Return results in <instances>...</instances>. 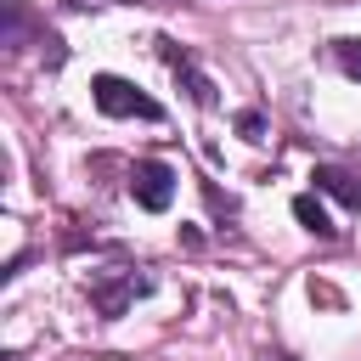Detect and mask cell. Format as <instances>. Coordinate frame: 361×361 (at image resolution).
I'll return each mask as SVG.
<instances>
[{
    "mask_svg": "<svg viewBox=\"0 0 361 361\" xmlns=\"http://www.w3.org/2000/svg\"><path fill=\"white\" fill-rule=\"evenodd\" d=\"M90 96H96V113H107V118L164 124V107H158L141 85H130V79H118V73H96V79H90Z\"/></svg>",
    "mask_w": 361,
    "mask_h": 361,
    "instance_id": "cell-2",
    "label": "cell"
},
{
    "mask_svg": "<svg viewBox=\"0 0 361 361\" xmlns=\"http://www.w3.org/2000/svg\"><path fill=\"white\" fill-rule=\"evenodd\" d=\"M310 186L327 192V197H338L350 214H361V175H350V169H338V164H316V169H310Z\"/></svg>",
    "mask_w": 361,
    "mask_h": 361,
    "instance_id": "cell-5",
    "label": "cell"
},
{
    "mask_svg": "<svg viewBox=\"0 0 361 361\" xmlns=\"http://www.w3.org/2000/svg\"><path fill=\"white\" fill-rule=\"evenodd\" d=\"M147 293H152V271H141V265H107V271H90L85 276V299H90V310L102 322H118Z\"/></svg>",
    "mask_w": 361,
    "mask_h": 361,
    "instance_id": "cell-1",
    "label": "cell"
},
{
    "mask_svg": "<svg viewBox=\"0 0 361 361\" xmlns=\"http://www.w3.org/2000/svg\"><path fill=\"white\" fill-rule=\"evenodd\" d=\"M28 34H34V17L23 11V0H0V45L6 51H23Z\"/></svg>",
    "mask_w": 361,
    "mask_h": 361,
    "instance_id": "cell-7",
    "label": "cell"
},
{
    "mask_svg": "<svg viewBox=\"0 0 361 361\" xmlns=\"http://www.w3.org/2000/svg\"><path fill=\"white\" fill-rule=\"evenodd\" d=\"M175 169L164 164V158H135V169H130V197L147 209V214H164L169 203H175Z\"/></svg>",
    "mask_w": 361,
    "mask_h": 361,
    "instance_id": "cell-4",
    "label": "cell"
},
{
    "mask_svg": "<svg viewBox=\"0 0 361 361\" xmlns=\"http://www.w3.org/2000/svg\"><path fill=\"white\" fill-rule=\"evenodd\" d=\"M293 220H299L310 237H322V243H333V237H338V226H333V214L316 203V192H299V197H293Z\"/></svg>",
    "mask_w": 361,
    "mask_h": 361,
    "instance_id": "cell-6",
    "label": "cell"
},
{
    "mask_svg": "<svg viewBox=\"0 0 361 361\" xmlns=\"http://www.w3.org/2000/svg\"><path fill=\"white\" fill-rule=\"evenodd\" d=\"M259 361H293V355H288V350H265Z\"/></svg>",
    "mask_w": 361,
    "mask_h": 361,
    "instance_id": "cell-11",
    "label": "cell"
},
{
    "mask_svg": "<svg viewBox=\"0 0 361 361\" xmlns=\"http://www.w3.org/2000/svg\"><path fill=\"white\" fill-rule=\"evenodd\" d=\"M237 130H243V141H265V113L259 107H243L237 113Z\"/></svg>",
    "mask_w": 361,
    "mask_h": 361,
    "instance_id": "cell-9",
    "label": "cell"
},
{
    "mask_svg": "<svg viewBox=\"0 0 361 361\" xmlns=\"http://www.w3.org/2000/svg\"><path fill=\"white\" fill-rule=\"evenodd\" d=\"M327 51H333V62L344 68V79H361V39H355V34H344V39H333Z\"/></svg>",
    "mask_w": 361,
    "mask_h": 361,
    "instance_id": "cell-8",
    "label": "cell"
},
{
    "mask_svg": "<svg viewBox=\"0 0 361 361\" xmlns=\"http://www.w3.org/2000/svg\"><path fill=\"white\" fill-rule=\"evenodd\" d=\"M152 51L164 56V68H169V73H175V79L186 85V96H192V102H197L203 113H214V107H220V96H214V79H209V73L197 68V56H192V51H186L180 39L158 34V39H152Z\"/></svg>",
    "mask_w": 361,
    "mask_h": 361,
    "instance_id": "cell-3",
    "label": "cell"
},
{
    "mask_svg": "<svg viewBox=\"0 0 361 361\" xmlns=\"http://www.w3.org/2000/svg\"><path fill=\"white\" fill-rule=\"evenodd\" d=\"M68 11H90V6H130V0H62Z\"/></svg>",
    "mask_w": 361,
    "mask_h": 361,
    "instance_id": "cell-10",
    "label": "cell"
}]
</instances>
